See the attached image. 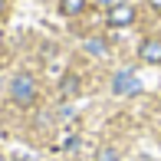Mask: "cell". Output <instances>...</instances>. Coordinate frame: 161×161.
I'll return each instance as SVG.
<instances>
[{"instance_id": "6", "label": "cell", "mask_w": 161, "mask_h": 161, "mask_svg": "<svg viewBox=\"0 0 161 161\" xmlns=\"http://www.w3.org/2000/svg\"><path fill=\"white\" fill-rule=\"evenodd\" d=\"M76 89H79V79H76V76H66V79H63V92L69 96V92H76Z\"/></svg>"}, {"instance_id": "10", "label": "cell", "mask_w": 161, "mask_h": 161, "mask_svg": "<svg viewBox=\"0 0 161 161\" xmlns=\"http://www.w3.org/2000/svg\"><path fill=\"white\" fill-rule=\"evenodd\" d=\"M99 3H128V0H99Z\"/></svg>"}, {"instance_id": "3", "label": "cell", "mask_w": 161, "mask_h": 161, "mask_svg": "<svg viewBox=\"0 0 161 161\" xmlns=\"http://www.w3.org/2000/svg\"><path fill=\"white\" fill-rule=\"evenodd\" d=\"M138 56H142V63L158 66L161 63V40H145L142 46H138Z\"/></svg>"}, {"instance_id": "8", "label": "cell", "mask_w": 161, "mask_h": 161, "mask_svg": "<svg viewBox=\"0 0 161 161\" xmlns=\"http://www.w3.org/2000/svg\"><path fill=\"white\" fill-rule=\"evenodd\" d=\"M99 161H115V151H102V155H99Z\"/></svg>"}, {"instance_id": "5", "label": "cell", "mask_w": 161, "mask_h": 161, "mask_svg": "<svg viewBox=\"0 0 161 161\" xmlns=\"http://www.w3.org/2000/svg\"><path fill=\"white\" fill-rule=\"evenodd\" d=\"M59 10L66 13V17H76V13L86 10V0H59Z\"/></svg>"}, {"instance_id": "1", "label": "cell", "mask_w": 161, "mask_h": 161, "mask_svg": "<svg viewBox=\"0 0 161 161\" xmlns=\"http://www.w3.org/2000/svg\"><path fill=\"white\" fill-rule=\"evenodd\" d=\"M10 96L17 105H33V99H36V82H33V76H17L13 79V86H10Z\"/></svg>"}, {"instance_id": "11", "label": "cell", "mask_w": 161, "mask_h": 161, "mask_svg": "<svg viewBox=\"0 0 161 161\" xmlns=\"http://www.w3.org/2000/svg\"><path fill=\"white\" fill-rule=\"evenodd\" d=\"M3 3H7V0H0V13H3Z\"/></svg>"}, {"instance_id": "2", "label": "cell", "mask_w": 161, "mask_h": 161, "mask_svg": "<svg viewBox=\"0 0 161 161\" xmlns=\"http://www.w3.org/2000/svg\"><path fill=\"white\" fill-rule=\"evenodd\" d=\"M105 20H108V26H131V23H135V7H128V3H112Z\"/></svg>"}, {"instance_id": "7", "label": "cell", "mask_w": 161, "mask_h": 161, "mask_svg": "<svg viewBox=\"0 0 161 161\" xmlns=\"http://www.w3.org/2000/svg\"><path fill=\"white\" fill-rule=\"evenodd\" d=\"M89 53H105V43L102 40H89Z\"/></svg>"}, {"instance_id": "9", "label": "cell", "mask_w": 161, "mask_h": 161, "mask_svg": "<svg viewBox=\"0 0 161 161\" xmlns=\"http://www.w3.org/2000/svg\"><path fill=\"white\" fill-rule=\"evenodd\" d=\"M148 3H151V10H158V13H161V0H148Z\"/></svg>"}, {"instance_id": "4", "label": "cell", "mask_w": 161, "mask_h": 161, "mask_svg": "<svg viewBox=\"0 0 161 161\" xmlns=\"http://www.w3.org/2000/svg\"><path fill=\"white\" fill-rule=\"evenodd\" d=\"M138 89H142V82H138L131 72H119V76H115V92H119V96H135Z\"/></svg>"}]
</instances>
